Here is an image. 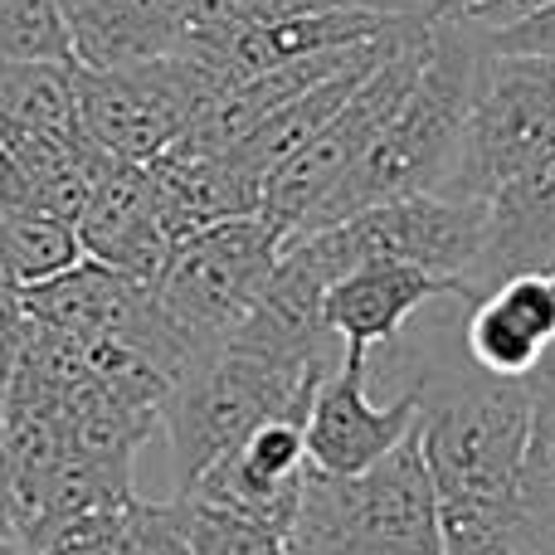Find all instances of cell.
<instances>
[{"instance_id": "12", "label": "cell", "mask_w": 555, "mask_h": 555, "mask_svg": "<svg viewBox=\"0 0 555 555\" xmlns=\"http://www.w3.org/2000/svg\"><path fill=\"white\" fill-rule=\"evenodd\" d=\"M521 269H555V152L482 201V240L468 273V297Z\"/></svg>"}, {"instance_id": "5", "label": "cell", "mask_w": 555, "mask_h": 555, "mask_svg": "<svg viewBox=\"0 0 555 555\" xmlns=\"http://www.w3.org/2000/svg\"><path fill=\"white\" fill-rule=\"evenodd\" d=\"M220 88V74L191 49L127 68L74 64V122L107 162H156Z\"/></svg>"}, {"instance_id": "14", "label": "cell", "mask_w": 555, "mask_h": 555, "mask_svg": "<svg viewBox=\"0 0 555 555\" xmlns=\"http://www.w3.org/2000/svg\"><path fill=\"white\" fill-rule=\"evenodd\" d=\"M78 259H83V244H78V230L68 220L29 210V205L0 215V278L15 293L68 273Z\"/></svg>"}, {"instance_id": "1", "label": "cell", "mask_w": 555, "mask_h": 555, "mask_svg": "<svg viewBox=\"0 0 555 555\" xmlns=\"http://www.w3.org/2000/svg\"><path fill=\"white\" fill-rule=\"evenodd\" d=\"M414 439L439 492L443 555H498L517 512V473L527 443V385L488 375L439 346L420 356Z\"/></svg>"}, {"instance_id": "10", "label": "cell", "mask_w": 555, "mask_h": 555, "mask_svg": "<svg viewBox=\"0 0 555 555\" xmlns=\"http://www.w3.org/2000/svg\"><path fill=\"white\" fill-rule=\"evenodd\" d=\"M459 336L478 371L521 380L555 346V269H521L468 297Z\"/></svg>"}, {"instance_id": "4", "label": "cell", "mask_w": 555, "mask_h": 555, "mask_svg": "<svg viewBox=\"0 0 555 555\" xmlns=\"http://www.w3.org/2000/svg\"><path fill=\"white\" fill-rule=\"evenodd\" d=\"M555 152V54L488 49L478 59L473 107L459 137V156L439 195L492 201L502 185L527 176Z\"/></svg>"}, {"instance_id": "11", "label": "cell", "mask_w": 555, "mask_h": 555, "mask_svg": "<svg viewBox=\"0 0 555 555\" xmlns=\"http://www.w3.org/2000/svg\"><path fill=\"white\" fill-rule=\"evenodd\" d=\"M74 230H78V244H83L88 259L137 278V283H156L176 249V240L162 224V210H156V191H152L146 162L107 166V171L98 176V185H93V195H88Z\"/></svg>"}, {"instance_id": "8", "label": "cell", "mask_w": 555, "mask_h": 555, "mask_svg": "<svg viewBox=\"0 0 555 555\" xmlns=\"http://www.w3.org/2000/svg\"><path fill=\"white\" fill-rule=\"evenodd\" d=\"M414 420H420V390L414 385H404V395H395L390 404H375L371 356L341 351V361L322 375L312 404H307V420H302L307 463L317 473H332V478L365 473L400 439H410Z\"/></svg>"}, {"instance_id": "7", "label": "cell", "mask_w": 555, "mask_h": 555, "mask_svg": "<svg viewBox=\"0 0 555 555\" xmlns=\"http://www.w3.org/2000/svg\"><path fill=\"white\" fill-rule=\"evenodd\" d=\"M424 44H429V15L414 20V25L380 54V64L346 93V103L336 107L293 156H283V162L269 171L263 195H259V215L283 234V240L317 210V201L351 171L356 156L380 137V127L390 122V113L404 103L414 74H420Z\"/></svg>"}, {"instance_id": "2", "label": "cell", "mask_w": 555, "mask_h": 555, "mask_svg": "<svg viewBox=\"0 0 555 555\" xmlns=\"http://www.w3.org/2000/svg\"><path fill=\"white\" fill-rule=\"evenodd\" d=\"M478 25H468L463 15H429L424 64L414 74L404 103L395 107L380 137L356 156V166L317 201V210L297 230L346 220V215L400 201V195L439 191L449 181L453 156H459V137L473 107V83H478Z\"/></svg>"}, {"instance_id": "6", "label": "cell", "mask_w": 555, "mask_h": 555, "mask_svg": "<svg viewBox=\"0 0 555 555\" xmlns=\"http://www.w3.org/2000/svg\"><path fill=\"white\" fill-rule=\"evenodd\" d=\"M278 244H283V234L254 210L205 224V230L185 234L171 249L152 293L162 302L171 332L191 351V361L215 351L254 312L278 263Z\"/></svg>"}, {"instance_id": "16", "label": "cell", "mask_w": 555, "mask_h": 555, "mask_svg": "<svg viewBox=\"0 0 555 555\" xmlns=\"http://www.w3.org/2000/svg\"><path fill=\"white\" fill-rule=\"evenodd\" d=\"M171 502L195 555H287L283 537L273 527H263V521L244 517V512L215 507V502L201 498H181V492H171Z\"/></svg>"}, {"instance_id": "3", "label": "cell", "mask_w": 555, "mask_h": 555, "mask_svg": "<svg viewBox=\"0 0 555 555\" xmlns=\"http://www.w3.org/2000/svg\"><path fill=\"white\" fill-rule=\"evenodd\" d=\"M287 555H443L439 492L420 439H400L380 463L332 478L307 463L302 498L283 531Z\"/></svg>"}, {"instance_id": "15", "label": "cell", "mask_w": 555, "mask_h": 555, "mask_svg": "<svg viewBox=\"0 0 555 555\" xmlns=\"http://www.w3.org/2000/svg\"><path fill=\"white\" fill-rule=\"evenodd\" d=\"M0 122L78 132L74 122V64L49 59H0Z\"/></svg>"}, {"instance_id": "23", "label": "cell", "mask_w": 555, "mask_h": 555, "mask_svg": "<svg viewBox=\"0 0 555 555\" xmlns=\"http://www.w3.org/2000/svg\"><path fill=\"white\" fill-rule=\"evenodd\" d=\"M390 5H395V10H424V15H429L434 0H390Z\"/></svg>"}, {"instance_id": "21", "label": "cell", "mask_w": 555, "mask_h": 555, "mask_svg": "<svg viewBox=\"0 0 555 555\" xmlns=\"http://www.w3.org/2000/svg\"><path fill=\"white\" fill-rule=\"evenodd\" d=\"M473 5H482V0H434L429 15H463V10H473Z\"/></svg>"}, {"instance_id": "20", "label": "cell", "mask_w": 555, "mask_h": 555, "mask_svg": "<svg viewBox=\"0 0 555 555\" xmlns=\"http://www.w3.org/2000/svg\"><path fill=\"white\" fill-rule=\"evenodd\" d=\"M555 5V0H482V5L463 10V20L478 29H502V25H517V20L537 15V10Z\"/></svg>"}, {"instance_id": "18", "label": "cell", "mask_w": 555, "mask_h": 555, "mask_svg": "<svg viewBox=\"0 0 555 555\" xmlns=\"http://www.w3.org/2000/svg\"><path fill=\"white\" fill-rule=\"evenodd\" d=\"M122 555H195L181 517H176V502H142V498L127 502Z\"/></svg>"}, {"instance_id": "13", "label": "cell", "mask_w": 555, "mask_h": 555, "mask_svg": "<svg viewBox=\"0 0 555 555\" xmlns=\"http://www.w3.org/2000/svg\"><path fill=\"white\" fill-rule=\"evenodd\" d=\"M74 35V64L127 68L176 54L191 35V0H59Z\"/></svg>"}, {"instance_id": "22", "label": "cell", "mask_w": 555, "mask_h": 555, "mask_svg": "<svg viewBox=\"0 0 555 555\" xmlns=\"http://www.w3.org/2000/svg\"><path fill=\"white\" fill-rule=\"evenodd\" d=\"M0 555H29V546L20 537H10V531H0Z\"/></svg>"}, {"instance_id": "9", "label": "cell", "mask_w": 555, "mask_h": 555, "mask_svg": "<svg viewBox=\"0 0 555 555\" xmlns=\"http://www.w3.org/2000/svg\"><path fill=\"white\" fill-rule=\"evenodd\" d=\"M449 293L453 287L420 263L395 259V254H371L322 293V326L336 336L341 351L375 356L380 346L400 341L404 326Z\"/></svg>"}, {"instance_id": "17", "label": "cell", "mask_w": 555, "mask_h": 555, "mask_svg": "<svg viewBox=\"0 0 555 555\" xmlns=\"http://www.w3.org/2000/svg\"><path fill=\"white\" fill-rule=\"evenodd\" d=\"M0 59L74 64V35L59 0H0Z\"/></svg>"}, {"instance_id": "19", "label": "cell", "mask_w": 555, "mask_h": 555, "mask_svg": "<svg viewBox=\"0 0 555 555\" xmlns=\"http://www.w3.org/2000/svg\"><path fill=\"white\" fill-rule=\"evenodd\" d=\"M122 507L83 512V517L64 521V527H54L44 541H39L35 555H122Z\"/></svg>"}]
</instances>
